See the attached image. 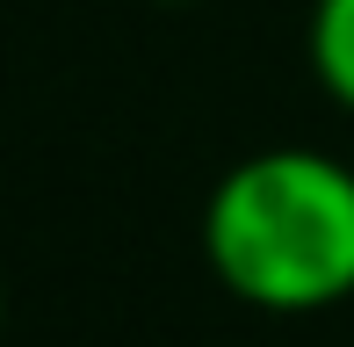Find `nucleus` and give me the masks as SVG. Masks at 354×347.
I'll use <instances>...</instances> for the list:
<instances>
[{"mask_svg":"<svg viewBox=\"0 0 354 347\" xmlns=\"http://www.w3.org/2000/svg\"><path fill=\"white\" fill-rule=\"evenodd\" d=\"M167 8H196V0H167Z\"/></svg>","mask_w":354,"mask_h":347,"instance_id":"3","label":"nucleus"},{"mask_svg":"<svg viewBox=\"0 0 354 347\" xmlns=\"http://www.w3.org/2000/svg\"><path fill=\"white\" fill-rule=\"evenodd\" d=\"M304 58H311V80L340 109H354V0H311Z\"/></svg>","mask_w":354,"mask_h":347,"instance_id":"2","label":"nucleus"},{"mask_svg":"<svg viewBox=\"0 0 354 347\" xmlns=\"http://www.w3.org/2000/svg\"><path fill=\"white\" fill-rule=\"evenodd\" d=\"M203 254L253 311H333L354 297V167L333 152L275 145L217 181L203 210Z\"/></svg>","mask_w":354,"mask_h":347,"instance_id":"1","label":"nucleus"}]
</instances>
